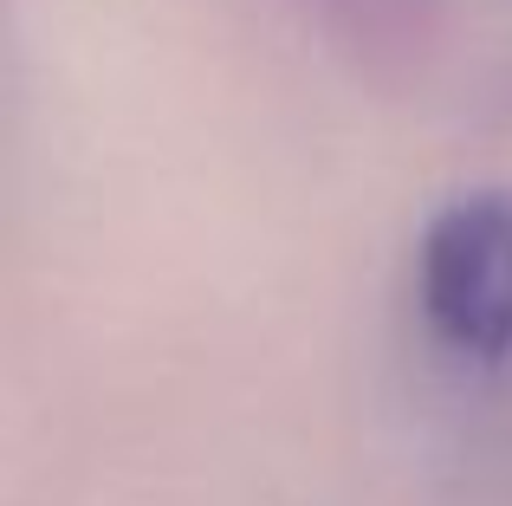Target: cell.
Segmentation results:
<instances>
[{
  "label": "cell",
  "mask_w": 512,
  "mask_h": 506,
  "mask_svg": "<svg viewBox=\"0 0 512 506\" xmlns=\"http://www.w3.org/2000/svg\"><path fill=\"white\" fill-rule=\"evenodd\" d=\"M415 305L448 351L474 364L512 357V195L474 189L435 208L415 247Z\"/></svg>",
  "instance_id": "1"
}]
</instances>
